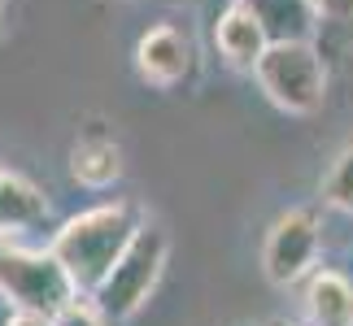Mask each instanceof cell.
<instances>
[{
    "instance_id": "12",
    "label": "cell",
    "mask_w": 353,
    "mask_h": 326,
    "mask_svg": "<svg viewBox=\"0 0 353 326\" xmlns=\"http://www.w3.org/2000/svg\"><path fill=\"white\" fill-rule=\"evenodd\" d=\"M319 196H323L327 209L353 217V135L345 140L341 153L332 157V166H327V174H323V183H319Z\"/></svg>"
},
{
    "instance_id": "10",
    "label": "cell",
    "mask_w": 353,
    "mask_h": 326,
    "mask_svg": "<svg viewBox=\"0 0 353 326\" xmlns=\"http://www.w3.org/2000/svg\"><path fill=\"white\" fill-rule=\"evenodd\" d=\"M48 217V200L44 192L22 179V174H13L0 166V239L5 235H22V230L39 226Z\"/></svg>"
},
{
    "instance_id": "4",
    "label": "cell",
    "mask_w": 353,
    "mask_h": 326,
    "mask_svg": "<svg viewBox=\"0 0 353 326\" xmlns=\"http://www.w3.org/2000/svg\"><path fill=\"white\" fill-rule=\"evenodd\" d=\"M0 296L13 309H39V314H57L61 305L74 301V283L65 265L52 252H31L13 248L0 239Z\"/></svg>"
},
{
    "instance_id": "1",
    "label": "cell",
    "mask_w": 353,
    "mask_h": 326,
    "mask_svg": "<svg viewBox=\"0 0 353 326\" xmlns=\"http://www.w3.org/2000/svg\"><path fill=\"white\" fill-rule=\"evenodd\" d=\"M140 209L131 200H114V205H97L88 213L70 217L57 235H52L48 252L57 257L70 274L79 296H97L101 283L110 279V270L118 265V257L127 252V243L140 230Z\"/></svg>"
},
{
    "instance_id": "15",
    "label": "cell",
    "mask_w": 353,
    "mask_h": 326,
    "mask_svg": "<svg viewBox=\"0 0 353 326\" xmlns=\"http://www.w3.org/2000/svg\"><path fill=\"white\" fill-rule=\"evenodd\" d=\"M5 326H57V322H52V314H39V309H13Z\"/></svg>"
},
{
    "instance_id": "11",
    "label": "cell",
    "mask_w": 353,
    "mask_h": 326,
    "mask_svg": "<svg viewBox=\"0 0 353 326\" xmlns=\"http://www.w3.org/2000/svg\"><path fill=\"white\" fill-rule=\"evenodd\" d=\"M240 5H249L262 18L270 39H310V31L319 22L310 0H240Z\"/></svg>"
},
{
    "instance_id": "2",
    "label": "cell",
    "mask_w": 353,
    "mask_h": 326,
    "mask_svg": "<svg viewBox=\"0 0 353 326\" xmlns=\"http://www.w3.org/2000/svg\"><path fill=\"white\" fill-rule=\"evenodd\" d=\"M262 96L292 118L319 113L327 100V65L310 39H270L262 61L253 65Z\"/></svg>"
},
{
    "instance_id": "8",
    "label": "cell",
    "mask_w": 353,
    "mask_h": 326,
    "mask_svg": "<svg viewBox=\"0 0 353 326\" xmlns=\"http://www.w3.org/2000/svg\"><path fill=\"white\" fill-rule=\"evenodd\" d=\"M70 174L79 187H114L122 179V144L105 131H83L70 148Z\"/></svg>"
},
{
    "instance_id": "6",
    "label": "cell",
    "mask_w": 353,
    "mask_h": 326,
    "mask_svg": "<svg viewBox=\"0 0 353 326\" xmlns=\"http://www.w3.org/2000/svg\"><path fill=\"white\" fill-rule=\"evenodd\" d=\"M135 70L153 87H179L192 70V39L174 22H157L135 39Z\"/></svg>"
},
{
    "instance_id": "9",
    "label": "cell",
    "mask_w": 353,
    "mask_h": 326,
    "mask_svg": "<svg viewBox=\"0 0 353 326\" xmlns=\"http://www.w3.org/2000/svg\"><path fill=\"white\" fill-rule=\"evenodd\" d=\"M301 309L310 326H353V279L341 270H314L305 279Z\"/></svg>"
},
{
    "instance_id": "5",
    "label": "cell",
    "mask_w": 353,
    "mask_h": 326,
    "mask_svg": "<svg viewBox=\"0 0 353 326\" xmlns=\"http://www.w3.org/2000/svg\"><path fill=\"white\" fill-rule=\"evenodd\" d=\"M319 217L314 209H288L270 222L262 239V274L270 287H296L319 261Z\"/></svg>"
},
{
    "instance_id": "13",
    "label": "cell",
    "mask_w": 353,
    "mask_h": 326,
    "mask_svg": "<svg viewBox=\"0 0 353 326\" xmlns=\"http://www.w3.org/2000/svg\"><path fill=\"white\" fill-rule=\"evenodd\" d=\"M57 326H110V318L101 314V305L92 301V296H74L70 305H61L57 314H52Z\"/></svg>"
},
{
    "instance_id": "3",
    "label": "cell",
    "mask_w": 353,
    "mask_h": 326,
    "mask_svg": "<svg viewBox=\"0 0 353 326\" xmlns=\"http://www.w3.org/2000/svg\"><path fill=\"white\" fill-rule=\"evenodd\" d=\"M166 261H170V235H166V226L144 222L92 301L101 305V314L110 318V322L135 318L144 309V301L157 292L161 274H166Z\"/></svg>"
},
{
    "instance_id": "7",
    "label": "cell",
    "mask_w": 353,
    "mask_h": 326,
    "mask_svg": "<svg viewBox=\"0 0 353 326\" xmlns=\"http://www.w3.org/2000/svg\"><path fill=\"white\" fill-rule=\"evenodd\" d=\"M214 44H219L227 65H236V70H253V65L262 61V52L270 48V31L262 26V18H257L249 5L232 0V5L214 18Z\"/></svg>"
},
{
    "instance_id": "16",
    "label": "cell",
    "mask_w": 353,
    "mask_h": 326,
    "mask_svg": "<svg viewBox=\"0 0 353 326\" xmlns=\"http://www.w3.org/2000/svg\"><path fill=\"white\" fill-rule=\"evenodd\" d=\"M9 18H13V0H0V44L9 39V26H13Z\"/></svg>"
},
{
    "instance_id": "14",
    "label": "cell",
    "mask_w": 353,
    "mask_h": 326,
    "mask_svg": "<svg viewBox=\"0 0 353 326\" xmlns=\"http://www.w3.org/2000/svg\"><path fill=\"white\" fill-rule=\"evenodd\" d=\"M310 5L327 22H353V0H310Z\"/></svg>"
}]
</instances>
